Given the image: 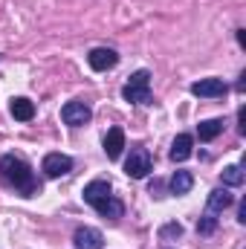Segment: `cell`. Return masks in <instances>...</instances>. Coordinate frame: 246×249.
<instances>
[{"instance_id": "obj_14", "label": "cell", "mask_w": 246, "mask_h": 249, "mask_svg": "<svg viewBox=\"0 0 246 249\" xmlns=\"http://www.w3.org/2000/svg\"><path fill=\"white\" fill-rule=\"evenodd\" d=\"M229 206H232V194L226 188H217V191L209 194V212H223Z\"/></svg>"}, {"instance_id": "obj_11", "label": "cell", "mask_w": 246, "mask_h": 249, "mask_svg": "<svg viewBox=\"0 0 246 249\" xmlns=\"http://www.w3.org/2000/svg\"><path fill=\"white\" fill-rule=\"evenodd\" d=\"M191 148H194V139L188 136V133H180L177 139H174V145H171V160L174 162H183L191 157Z\"/></svg>"}, {"instance_id": "obj_3", "label": "cell", "mask_w": 246, "mask_h": 249, "mask_svg": "<svg viewBox=\"0 0 246 249\" xmlns=\"http://www.w3.org/2000/svg\"><path fill=\"white\" fill-rule=\"evenodd\" d=\"M148 171H151V154L145 148L130 151V157L124 162V174L133 177V180H142V177H148Z\"/></svg>"}, {"instance_id": "obj_18", "label": "cell", "mask_w": 246, "mask_h": 249, "mask_svg": "<svg viewBox=\"0 0 246 249\" xmlns=\"http://www.w3.org/2000/svg\"><path fill=\"white\" fill-rule=\"evenodd\" d=\"M214 226H217V217H214V212H209L200 223H197V232H203V235H209V232H214Z\"/></svg>"}, {"instance_id": "obj_8", "label": "cell", "mask_w": 246, "mask_h": 249, "mask_svg": "<svg viewBox=\"0 0 246 249\" xmlns=\"http://www.w3.org/2000/svg\"><path fill=\"white\" fill-rule=\"evenodd\" d=\"M75 249H102L105 247V238H102V232L99 229H93V226H81L78 232H75Z\"/></svg>"}, {"instance_id": "obj_16", "label": "cell", "mask_w": 246, "mask_h": 249, "mask_svg": "<svg viewBox=\"0 0 246 249\" xmlns=\"http://www.w3.org/2000/svg\"><path fill=\"white\" fill-rule=\"evenodd\" d=\"M191 186H194V177H191L188 171H177V174L171 177V191H174V194H188Z\"/></svg>"}, {"instance_id": "obj_2", "label": "cell", "mask_w": 246, "mask_h": 249, "mask_svg": "<svg viewBox=\"0 0 246 249\" xmlns=\"http://www.w3.org/2000/svg\"><path fill=\"white\" fill-rule=\"evenodd\" d=\"M122 96L133 105H148L151 102V72L148 70H136L130 75V81L124 84Z\"/></svg>"}, {"instance_id": "obj_10", "label": "cell", "mask_w": 246, "mask_h": 249, "mask_svg": "<svg viewBox=\"0 0 246 249\" xmlns=\"http://www.w3.org/2000/svg\"><path fill=\"white\" fill-rule=\"evenodd\" d=\"M122 148H124V130L122 127H110L107 136H105V154L110 160H119L122 157Z\"/></svg>"}, {"instance_id": "obj_12", "label": "cell", "mask_w": 246, "mask_h": 249, "mask_svg": "<svg viewBox=\"0 0 246 249\" xmlns=\"http://www.w3.org/2000/svg\"><path fill=\"white\" fill-rule=\"evenodd\" d=\"M12 116L18 119V122H29L32 116H35V105L29 102V99H12Z\"/></svg>"}, {"instance_id": "obj_6", "label": "cell", "mask_w": 246, "mask_h": 249, "mask_svg": "<svg viewBox=\"0 0 246 249\" xmlns=\"http://www.w3.org/2000/svg\"><path fill=\"white\" fill-rule=\"evenodd\" d=\"M41 171H44L47 177H64V174L72 171V160H70L67 154H47Z\"/></svg>"}, {"instance_id": "obj_13", "label": "cell", "mask_w": 246, "mask_h": 249, "mask_svg": "<svg viewBox=\"0 0 246 249\" xmlns=\"http://www.w3.org/2000/svg\"><path fill=\"white\" fill-rule=\"evenodd\" d=\"M96 209H99V214H102V217H110V220H119V217H122V212H124V206L116 200V197H107V200H102Z\"/></svg>"}, {"instance_id": "obj_5", "label": "cell", "mask_w": 246, "mask_h": 249, "mask_svg": "<svg viewBox=\"0 0 246 249\" xmlns=\"http://www.w3.org/2000/svg\"><path fill=\"white\" fill-rule=\"evenodd\" d=\"M87 64H90L96 72H105V70H113V67L119 64V55H116V50H110V47H96V50H90Z\"/></svg>"}, {"instance_id": "obj_17", "label": "cell", "mask_w": 246, "mask_h": 249, "mask_svg": "<svg viewBox=\"0 0 246 249\" xmlns=\"http://www.w3.org/2000/svg\"><path fill=\"white\" fill-rule=\"evenodd\" d=\"M223 183H226V186H244V171H241V165L223 168Z\"/></svg>"}, {"instance_id": "obj_1", "label": "cell", "mask_w": 246, "mask_h": 249, "mask_svg": "<svg viewBox=\"0 0 246 249\" xmlns=\"http://www.w3.org/2000/svg\"><path fill=\"white\" fill-rule=\"evenodd\" d=\"M0 174H3V180H6L9 186H15L23 197H32V194L38 191V183H35L32 168H29L20 157H15V154L0 157Z\"/></svg>"}, {"instance_id": "obj_4", "label": "cell", "mask_w": 246, "mask_h": 249, "mask_svg": "<svg viewBox=\"0 0 246 249\" xmlns=\"http://www.w3.org/2000/svg\"><path fill=\"white\" fill-rule=\"evenodd\" d=\"M90 107L84 105V102H67L61 107V119L64 124H70V127H81V124H87L90 122Z\"/></svg>"}, {"instance_id": "obj_9", "label": "cell", "mask_w": 246, "mask_h": 249, "mask_svg": "<svg viewBox=\"0 0 246 249\" xmlns=\"http://www.w3.org/2000/svg\"><path fill=\"white\" fill-rule=\"evenodd\" d=\"M107 197H110V183L107 180H93V183L84 186V203H90V206H99Z\"/></svg>"}, {"instance_id": "obj_15", "label": "cell", "mask_w": 246, "mask_h": 249, "mask_svg": "<svg viewBox=\"0 0 246 249\" xmlns=\"http://www.w3.org/2000/svg\"><path fill=\"white\" fill-rule=\"evenodd\" d=\"M220 130H223V122L220 119H206V122H200V127H197V133H200L203 142H211Z\"/></svg>"}, {"instance_id": "obj_7", "label": "cell", "mask_w": 246, "mask_h": 249, "mask_svg": "<svg viewBox=\"0 0 246 249\" xmlns=\"http://www.w3.org/2000/svg\"><path fill=\"white\" fill-rule=\"evenodd\" d=\"M191 93L200 96V99H214V96L226 93V81L223 78H200V81L191 84Z\"/></svg>"}]
</instances>
